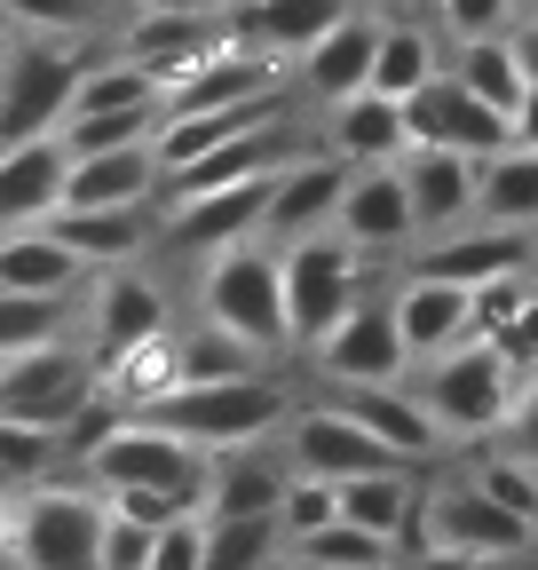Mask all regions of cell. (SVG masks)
I'll return each instance as SVG.
<instances>
[{
  "instance_id": "1",
  "label": "cell",
  "mask_w": 538,
  "mask_h": 570,
  "mask_svg": "<svg viewBox=\"0 0 538 570\" xmlns=\"http://www.w3.org/2000/svg\"><path fill=\"white\" fill-rule=\"evenodd\" d=\"M404 389L428 404V420L444 428V436H491V428L507 420V404H515V389H522V365L499 341L467 333V341L420 356V381H404Z\"/></svg>"
},
{
  "instance_id": "2",
  "label": "cell",
  "mask_w": 538,
  "mask_h": 570,
  "mask_svg": "<svg viewBox=\"0 0 538 570\" xmlns=\"http://www.w3.org/2000/svg\"><path fill=\"white\" fill-rule=\"evenodd\" d=\"M286 412H293L286 381H269V373H230V381H182V389H167L143 420L175 428V436L198 444V452H230V444L278 436Z\"/></svg>"
},
{
  "instance_id": "3",
  "label": "cell",
  "mask_w": 538,
  "mask_h": 570,
  "mask_svg": "<svg viewBox=\"0 0 538 570\" xmlns=\"http://www.w3.org/2000/svg\"><path fill=\"white\" fill-rule=\"evenodd\" d=\"M198 317H215L222 333L253 341L261 356L293 348V333H286V269H278V246H269V238H238V246L207 254V269H198Z\"/></svg>"
},
{
  "instance_id": "4",
  "label": "cell",
  "mask_w": 538,
  "mask_h": 570,
  "mask_svg": "<svg viewBox=\"0 0 538 570\" xmlns=\"http://www.w3.org/2000/svg\"><path fill=\"white\" fill-rule=\"evenodd\" d=\"M80 63H88V56H80L72 32H17L9 56H0V142L56 135L63 111H72Z\"/></svg>"
},
{
  "instance_id": "5",
  "label": "cell",
  "mask_w": 538,
  "mask_h": 570,
  "mask_svg": "<svg viewBox=\"0 0 538 570\" xmlns=\"http://www.w3.org/2000/svg\"><path fill=\"white\" fill-rule=\"evenodd\" d=\"M278 269H286V333H293V348H317L365 294V254L341 230H309V238L278 246Z\"/></svg>"
},
{
  "instance_id": "6",
  "label": "cell",
  "mask_w": 538,
  "mask_h": 570,
  "mask_svg": "<svg viewBox=\"0 0 538 570\" xmlns=\"http://www.w3.org/2000/svg\"><path fill=\"white\" fill-rule=\"evenodd\" d=\"M103 547V491L96 483H24L17 499V570H96Z\"/></svg>"
},
{
  "instance_id": "7",
  "label": "cell",
  "mask_w": 538,
  "mask_h": 570,
  "mask_svg": "<svg viewBox=\"0 0 538 570\" xmlns=\"http://www.w3.org/2000/svg\"><path fill=\"white\" fill-rule=\"evenodd\" d=\"M80 468H88V483H96V491H127V483L190 491V499L207 491V452L182 444L175 428L143 420V412H119V420H111V436L80 452Z\"/></svg>"
},
{
  "instance_id": "8",
  "label": "cell",
  "mask_w": 538,
  "mask_h": 570,
  "mask_svg": "<svg viewBox=\"0 0 538 570\" xmlns=\"http://www.w3.org/2000/svg\"><path fill=\"white\" fill-rule=\"evenodd\" d=\"M412 539H420V547H459V554L507 562V554H522L538 531H530L522 515H507L476 475H451V483L420 491V523H412Z\"/></svg>"
},
{
  "instance_id": "9",
  "label": "cell",
  "mask_w": 538,
  "mask_h": 570,
  "mask_svg": "<svg viewBox=\"0 0 538 570\" xmlns=\"http://www.w3.org/2000/svg\"><path fill=\"white\" fill-rule=\"evenodd\" d=\"M88 396H96V356L63 348V341L0 356V412L9 420H32V428H56L63 436V420H72Z\"/></svg>"
},
{
  "instance_id": "10",
  "label": "cell",
  "mask_w": 538,
  "mask_h": 570,
  "mask_svg": "<svg viewBox=\"0 0 538 570\" xmlns=\"http://www.w3.org/2000/svg\"><path fill=\"white\" fill-rule=\"evenodd\" d=\"M404 127H412V142H436V151H467V159H491L499 142H515L507 111L484 104L476 88H459L451 71H436V80H420L412 96H404Z\"/></svg>"
},
{
  "instance_id": "11",
  "label": "cell",
  "mask_w": 538,
  "mask_h": 570,
  "mask_svg": "<svg viewBox=\"0 0 538 570\" xmlns=\"http://www.w3.org/2000/svg\"><path fill=\"white\" fill-rule=\"evenodd\" d=\"M269 183H278V175H246V183H222V190L175 198L167 223H159V238H167L175 254H190V262H207V254H222V246H238V238H261Z\"/></svg>"
},
{
  "instance_id": "12",
  "label": "cell",
  "mask_w": 538,
  "mask_h": 570,
  "mask_svg": "<svg viewBox=\"0 0 538 570\" xmlns=\"http://www.w3.org/2000/svg\"><path fill=\"white\" fill-rule=\"evenodd\" d=\"M286 460H293V475H325V483H349V475H372V468H412V460H396L365 420H349L341 404L286 412Z\"/></svg>"
},
{
  "instance_id": "13",
  "label": "cell",
  "mask_w": 538,
  "mask_h": 570,
  "mask_svg": "<svg viewBox=\"0 0 538 570\" xmlns=\"http://www.w3.org/2000/svg\"><path fill=\"white\" fill-rule=\"evenodd\" d=\"M309 356H317V373H325L332 389L404 381V373H412V348H404V333H396V309H388V302H365V294H357V309L332 325Z\"/></svg>"
},
{
  "instance_id": "14",
  "label": "cell",
  "mask_w": 538,
  "mask_h": 570,
  "mask_svg": "<svg viewBox=\"0 0 538 570\" xmlns=\"http://www.w3.org/2000/svg\"><path fill=\"white\" fill-rule=\"evenodd\" d=\"M332 230H341L365 262L388 254V246H404V238H420V223H412V190H404V167H396V159L349 167L341 206H332Z\"/></svg>"
},
{
  "instance_id": "15",
  "label": "cell",
  "mask_w": 538,
  "mask_h": 570,
  "mask_svg": "<svg viewBox=\"0 0 538 570\" xmlns=\"http://www.w3.org/2000/svg\"><path fill=\"white\" fill-rule=\"evenodd\" d=\"M341 183H349V159H332V151H301V159H286L278 183H269L261 238H269V246H293V238H309V230H332Z\"/></svg>"
},
{
  "instance_id": "16",
  "label": "cell",
  "mask_w": 538,
  "mask_h": 570,
  "mask_svg": "<svg viewBox=\"0 0 538 570\" xmlns=\"http://www.w3.org/2000/svg\"><path fill=\"white\" fill-rule=\"evenodd\" d=\"M222 40H230V24H222V17H198V9H167V0H151V9H134V24H127L119 56L151 63V71H159V88H175L182 71H190L198 56H215Z\"/></svg>"
},
{
  "instance_id": "17",
  "label": "cell",
  "mask_w": 538,
  "mask_h": 570,
  "mask_svg": "<svg viewBox=\"0 0 538 570\" xmlns=\"http://www.w3.org/2000/svg\"><path fill=\"white\" fill-rule=\"evenodd\" d=\"M396 167H404V190H412V223H420V238L476 223V167H484V159L436 151V142H412Z\"/></svg>"
},
{
  "instance_id": "18",
  "label": "cell",
  "mask_w": 538,
  "mask_h": 570,
  "mask_svg": "<svg viewBox=\"0 0 538 570\" xmlns=\"http://www.w3.org/2000/svg\"><path fill=\"white\" fill-rule=\"evenodd\" d=\"M420 277H451V285H484L499 269H538V230H507V223H484V230H436L428 254L412 262Z\"/></svg>"
},
{
  "instance_id": "19",
  "label": "cell",
  "mask_w": 538,
  "mask_h": 570,
  "mask_svg": "<svg viewBox=\"0 0 538 570\" xmlns=\"http://www.w3.org/2000/svg\"><path fill=\"white\" fill-rule=\"evenodd\" d=\"M332 404H341L349 420H365L372 436H380L396 460H412V468H428V460L444 452V428L428 420V404L404 389V381H357V389H341Z\"/></svg>"
},
{
  "instance_id": "20",
  "label": "cell",
  "mask_w": 538,
  "mask_h": 570,
  "mask_svg": "<svg viewBox=\"0 0 538 570\" xmlns=\"http://www.w3.org/2000/svg\"><path fill=\"white\" fill-rule=\"evenodd\" d=\"M63 135H24V142H0V230L17 223H48L56 198H63Z\"/></svg>"
},
{
  "instance_id": "21",
  "label": "cell",
  "mask_w": 538,
  "mask_h": 570,
  "mask_svg": "<svg viewBox=\"0 0 538 570\" xmlns=\"http://www.w3.org/2000/svg\"><path fill=\"white\" fill-rule=\"evenodd\" d=\"M372 40H380V24L365 17V0L341 17V24H325L301 56H293V71H301V96H317V104H341V96H357L365 80H372Z\"/></svg>"
},
{
  "instance_id": "22",
  "label": "cell",
  "mask_w": 538,
  "mask_h": 570,
  "mask_svg": "<svg viewBox=\"0 0 538 570\" xmlns=\"http://www.w3.org/2000/svg\"><path fill=\"white\" fill-rule=\"evenodd\" d=\"M159 198V151L151 142H111V151H80L63 167L56 206H151Z\"/></svg>"
},
{
  "instance_id": "23",
  "label": "cell",
  "mask_w": 538,
  "mask_h": 570,
  "mask_svg": "<svg viewBox=\"0 0 538 570\" xmlns=\"http://www.w3.org/2000/svg\"><path fill=\"white\" fill-rule=\"evenodd\" d=\"M325 151H332V159H349V167L404 159V151H412L404 104L380 96V88H357V96H341V104H325Z\"/></svg>"
},
{
  "instance_id": "24",
  "label": "cell",
  "mask_w": 538,
  "mask_h": 570,
  "mask_svg": "<svg viewBox=\"0 0 538 570\" xmlns=\"http://www.w3.org/2000/svg\"><path fill=\"white\" fill-rule=\"evenodd\" d=\"M357 9V0H230L222 9V24H230V40H246V48H261V56H301L325 24H341Z\"/></svg>"
},
{
  "instance_id": "25",
  "label": "cell",
  "mask_w": 538,
  "mask_h": 570,
  "mask_svg": "<svg viewBox=\"0 0 538 570\" xmlns=\"http://www.w3.org/2000/svg\"><path fill=\"white\" fill-rule=\"evenodd\" d=\"M388 309H396V333H404V348H412V365L476 333V317H467V285H451V277H420L412 269L388 294Z\"/></svg>"
},
{
  "instance_id": "26",
  "label": "cell",
  "mask_w": 538,
  "mask_h": 570,
  "mask_svg": "<svg viewBox=\"0 0 538 570\" xmlns=\"http://www.w3.org/2000/svg\"><path fill=\"white\" fill-rule=\"evenodd\" d=\"M286 475H293V468H278L261 444L207 452V491H198V515H278Z\"/></svg>"
},
{
  "instance_id": "27",
  "label": "cell",
  "mask_w": 538,
  "mask_h": 570,
  "mask_svg": "<svg viewBox=\"0 0 538 570\" xmlns=\"http://www.w3.org/2000/svg\"><path fill=\"white\" fill-rule=\"evenodd\" d=\"M167 325V294L143 277V269H127V262H111L103 269V285L88 294V333H96V356H111V348H127V341H143V333H159Z\"/></svg>"
},
{
  "instance_id": "28",
  "label": "cell",
  "mask_w": 538,
  "mask_h": 570,
  "mask_svg": "<svg viewBox=\"0 0 538 570\" xmlns=\"http://www.w3.org/2000/svg\"><path fill=\"white\" fill-rule=\"evenodd\" d=\"M48 230L72 246L88 269H111V262H134L151 246V206H56Z\"/></svg>"
},
{
  "instance_id": "29",
  "label": "cell",
  "mask_w": 538,
  "mask_h": 570,
  "mask_svg": "<svg viewBox=\"0 0 538 570\" xmlns=\"http://www.w3.org/2000/svg\"><path fill=\"white\" fill-rule=\"evenodd\" d=\"M332 499H341V515L365 523L372 539L404 547L420 523V475L412 468H372V475H349V483H332Z\"/></svg>"
},
{
  "instance_id": "30",
  "label": "cell",
  "mask_w": 538,
  "mask_h": 570,
  "mask_svg": "<svg viewBox=\"0 0 538 570\" xmlns=\"http://www.w3.org/2000/svg\"><path fill=\"white\" fill-rule=\"evenodd\" d=\"M88 262L63 246L48 223H17L0 230V285H17V294H80Z\"/></svg>"
},
{
  "instance_id": "31",
  "label": "cell",
  "mask_w": 538,
  "mask_h": 570,
  "mask_svg": "<svg viewBox=\"0 0 538 570\" xmlns=\"http://www.w3.org/2000/svg\"><path fill=\"white\" fill-rule=\"evenodd\" d=\"M476 223L538 230V151L530 142H499V151L476 167Z\"/></svg>"
},
{
  "instance_id": "32",
  "label": "cell",
  "mask_w": 538,
  "mask_h": 570,
  "mask_svg": "<svg viewBox=\"0 0 538 570\" xmlns=\"http://www.w3.org/2000/svg\"><path fill=\"white\" fill-rule=\"evenodd\" d=\"M444 71V56H436V32L428 24H404V17H388L380 24V40H372V80L365 88H380V96H412L420 80H436Z\"/></svg>"
},
{
  "instance_id": "33",
  "label": "cell",
  "mask_w": 538,
  "mask_h": 570,
  "mask_svg": "<svg viewBox=\"0 0 538 570\" xmlns=\"http://www.w3.org/2000/svg\"><path fill=\"white\" fill-rule=\"evenodd\" d=\"M459 88H476L484 104H499V111H515V96L530 88L522 80V63H515V48H507V32H484V40H459V56L444 63Z\"/></svg>"
},
{
  "instance_id": "34",
  "label": "cell",
  "mask_w": 538,
  "mask_h": 570,
  "mask_svg": "<svg viewBox=\"0 0 538 570\" xmlns=\"http://www.w3.org/2000/svg\"><path fill=\"white\" fill-rule=\"evenodd\" d=\"M175 365H182V381H230V373H261V348L222 333L215 317H198L190 333H175Z\"/></svg>"
},
{
  "instance_id": "35",
  "label": "cell",
  "mask_w": 538,
  "mask_h": 570,
  "mask_svg": "<svg viewBox=\"0 0 538 570\" xmlns=\"http://www.w3.org/2000/svg\"><path fill=\"white\" fill-rule=\"evenodd\" d=\"M278 547V515H207V570H269Z\"/></svg>"
},
{
  "instance_id": "36",
  "label": "cell",
  "mask_w": 538,
  "mask_h": 570,
  "mask_svg": "<svg viewBox=\"0 0 538 570\" xmlns=\"http://www.w3.org/2000/svg\"><path fill=\"white\" fill-rule=\"evenodd\" d=\"M63 325H72V294H17V285H0V356L63 341Z\"/></svg>"
},
{
  "instance_id": "37",
  "label": "cell",
  "mask_w": 538,
  "mask_h": 570,
  "mask_svg": "<svg viewBox=\"0 0 538 570\" xmlns=\"http://www.w3.org/2000/svg\"><path fill=\"white\" fill-rule=\"evenodd\" d=\"M293 562H341V570H396V547L388 539H372L365 523H349V515H332V523H317L309 539H293Z\"/></svg>"
},
{
  "instance_id": "38",
  "label": "cell",
  "mask_w": 538,
  "mask_h": 570,
  "mask_svg": "<svg viewBox=\"0 0 538 570\" xmlns=\"http://www.w3.org/2000/svg\"><path fill=\"white\" fill-rule=\"evenodd\" d=\"M56 460H63V436H56V428H32V420H9V412H0V483H9V491L40 483Z\"/></svg>"
},
{
  "instance_id": "39",
  "label": "cell",
  "mask_w": 538,
  "mask_h": 570,
  "mask_svg": "<svg viewBox=\"0 0 538 570\" xmlns=\"http://www.w3.org/2000/svg\"><path fill=\"white\" fill-rule=\"evenodd\" d=\"M63 135V151H111V142H151L159 135V104H143V111H72L56 127Z\"/></svg>"
},
{
  "instance_id": "40",
  "label": "cell",
  "mask_w": 538,
  "mask_h": 570,
  "mask_svg": "<svg viewBox=\"0 0 538 570\" xmlns=\"http://www.w3.org/2000/svg\"><path fill=\"white\" fill-rule=\"evenodd\" d=\"M476 483L499 499L507 515H522V523L538 531V468H530L522 452H491V460H476Z\"/></svg>"
},
{
  "instance_id": "41",
  "label": "cell",
  "mask_w": 538,
  "mask_h": 570,
  "mask_svg": "<svg viewBox=\"0 0 538 570\" xmlns=\"http://www.w3.org/2000/svg\"><path fill=\"white\" fill-rule=\"evenodd\" d=\"M332 515H341V499H332L325 475H286V491H278V539H286V547L309 539V531L332 523Z\"/></svg>"
},
{
  "instance_id": "42",
  "label": "cell",
  "mask_w": 538,
  "mask_h": 570,
  "mask_svg": "<svg viewBox=\"0 0 538 570\" xmlns=\"http://www.w3.org/2000/svg\"><path fill=\"white\" fill-rule=\"evenodd\" d=\"M530 294H538V269H499L484 285H467V317H476V333H499Z\"/></svg>"
},
{
  "instance_id": "43",
  "label": "cell",
  "mask_w": 538,
  "mask_h": 570,
  "mask_svg": "<svg viewBox=\"0 0 538 570\" xmlns=\"http://www.w3.org/2000/svg\"><path fill=\"white\" fill-rule=\"evenodd\" d=\"M9 9V24L17 32H96V17H103V0H0Z\"/></svg>"
},
{
  "instance_id": "44",
  "label": "cell",
  "mask_w": 538,
  "mask_h": 570,
  "mask_svg": "<svg viewBox=\"0 0 538 570\" xmlns=\"http://www.w3.org/2000/svg\"><path fill=\"white\" fill-rule=\"evenodd\" d=\"M151 570H207V515H175L151 531Z\"/></svg>"
},
{
  "instance_id": "45",
  "label": "cell",
  "mask_w": 538,
  "mask_h": 570,
  "mask_svg": "<svg viewBox=\"0 0 538 570\" xmlns=\"http://www.w3.org/2000/svg\"><path fill=\"white\" fill-rule=\"evenodd\" d=\"M103 508H111V515H127V523H151V531H159V523L190 515L198 499H190V491H151V483H127V491H103Z\"/></svg>"
},
{
  "instance_id": "46",
  "label": "cell",
  "mask_w": 538,
  "mask_h": 570,
  "mask_svg": "<svg viewBox=\"0 0 538 570\" xmlns=\"http://www.w3.org/2000/svg\"><path fill=\"white\" fill-rule=\"evenodd\" d=\"M436 24L451 40H484V32H507L515 24V0H436Z\"/></svg>"
},
{
  "instance_id": "47",
  "label": "cell",
  "mask_w": 538,
  "mask_h": 570,
  "mask_svg": "<svg viewBox=\"0 0 538 570\" xmlns=\"http://www.w3.org/2000/svg\"><path fill=\"white\" fill-rule=\"evenodd\" d=\"M96 570H151V523H127V515H111V508H103Z\"/></svg>"
},
{
  "instance_id": "48",
  "label": "cell",
  "mask_w": 538,
  "mask_h": 570,
  "mask_svg": "<svg viewBox=\"0 0 538 570\" xmlns=\"http://www.w3.org/2000/svg\"><path fill=\"white\" fill-rule=\"evenodd\" d=\"M507 452H522L530 468H538V365L522 373V389H515V404H507Z\"/></svg>"
},
{
  "instance_id": "49",
  "label": "cell",
  "mask_w": 538,
  "mask_h": 570,
  "mask_svg": "<svg viewBox=\"0 0 538 570\" xmlns=\"http://www.w3.org/2000/svg\"><path fill=\"white\" fill-rule=\"evenodd\" d=\"M484 341H499V348L515 356V365L530 373V365H538V294H530V302H522V309H515L499 333H484Z\"/></svg>"
},
{
  "instance_id": "50",
  "label": "cell",
  "mask_w": 538,
  "mask_h": 570,
  "mask_svg": "<svg viewBox=\"0 0 538 570\" xmlns=\"http://www.w3.org/2000/svg\"><path fill=\"white\" fill-rule=\"evenodd\" d=\"M412 570H499V562L459 554V547H412Z\"/></svg>"
},
{
  "instance_id": "51",
  "label": "cell",
  "mask_w": 538,
  "mask_h": 570,
  "mask_svg": "<svg viewBox=\"0 0 538 570\" xmlns=\"http://www.w3.org/2000/svg\"><path fill=\"white\" fill-rule=\"evenodd\" d=\"M507 48H515V63H522V80L538 88V17H515V24H507Z\"/></svg>"
},
{
  "instance_id": "52",
  "label": "cell",
  "mask_w": 538,
  "mask_h": 570,
  "mask_svg": "<svg viewBox=\"0 0 538 570\" xmlns=\"http://www.w3.org/2000/svg\"><path fill=\"white\" fill-rule=\"evenodd\" d=\"M507 127H515V142H530V151H538V88H522V96H515Z\"/></svg>"
},
{
  "instance_id": "53",
  "label": "cell",
  "mask_w": 538,
  "mask_h": 570,
  "mask_svg": "<svg viewBox=\"0 0 538 570\" xmlns=\"http://www.w3.org/2000/svg\"><path fill=\"white\" fill-rule=\"evenodd\" d=\"M9 539H17V499H9V483H0V554H9Z\"/></svg>"
},
{
  "instance_id": "54",
  "label": "cell",
  "mask_w": 538,
  "mask_h": 570,
  "mask_svg": "<svg viewBox=\"0 0 538 570\" xmlns=\"http://www.w3.org/2000/svg\"><path fill=\"white\" fill-rule=\"evenodd\" d=\"M167 9H198V17H222L230 0H167Z\"/></svg>"
},
{
  "instance_id": "55",
  "label": "cell",
  "mask_w": 538,
  "mask_h": 570,
  "mask_svg": "<svg viewBox=\"0 0 538 570\" xmlns=\"http://www.w3.org/2000/svg\"><path fill=\"white\" fill-rule=\"evenodd\" d=\"M9 40H17V24H9V9H0V56H9Z\"/></svg>"
},
{
  "instance_id": "56",
  "label": "cell",
  "mask_w": 538,
  "mask_h": 570,
  "mask_svg": "<svg viewBox=\"0 0 538 570\" xmlns=\"http://www.w3.org/2000/svg\"><path fill=\"white\" fill-rule=\"evenodd\" d=\"M269 570H278V562H269ZM286 570H341V562H286Z\"/></svg>"
},
{
  "instance_id": "57",
  "label": "cell",
  "mask_w": 538,
  "mask_h": 570,
  "mask_svg": "<svg viewBox=\"0 0 538 570\" xmlns=\"http://www.w3.org/2000/svg\"><path fill=\"white\" fill-rule=\"evenodd\" d=\"M372 9H380V17H396V9H412V0H372Z\"/></svg>"
},
{
  "instance_id": "58",
  "label": "cell",
  "mask_w": 538,
  "mask_h": 570,
  "mask_svg": "<svg viewBox=\"0 0 538 570\" xmlns=\"http://www.w3.org/2000/svg\"><path fill=\"white\" fill-rule=\"evenodd\" d=\"M515 17H538V0H515Z\"/></svg>"
},
{
  "instance_id": "59",
  "label": "cell",
  "mask_w": 538,
  "mask_h": 570,
  "mask_svg": "<svg viewBox=\"0 0 538 570\" xmlns=\"http://www.w3.org/2000/svg\"><path fill=\"white\" fill-rule=\"evenodd\" d=\"M127 9H151V0H127Z\"/></svg>"
},
{
  "instance_id": "60",
  "label": "cell",
  "mask_w": 538,
  "mask_h": 570,
  "mask_svg": "<svg viewBox=\"0 0 538 570\" xmlns=\"http://www.w3.org/2000/svg\"><path fill=\"white\" fill-rule=\"evenodd\" d=\"M420 9H436V0H420Z\"/></svg>"
}]
</instances>
